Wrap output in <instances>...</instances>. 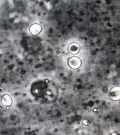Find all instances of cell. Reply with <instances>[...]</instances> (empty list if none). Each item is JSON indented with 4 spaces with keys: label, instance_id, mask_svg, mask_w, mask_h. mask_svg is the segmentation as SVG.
Here are the masks:
<instances>
[{
    "label": "cell",
    "instance_id": "6da1fadb",
    "mask_svg": "<svg viewBox=\"0 0 120 135\" xmlns=\"http://www.w3.org/2000/svg\"><path fill=\"white\" fill-rule=\"evenodd\" d=\"M68 63L70 68L76 69L80 67L82 62L80 59L78 57L73 56L68 59Z\"/></svg>",
    "mask_w": 120,
    "mask_h": 135
},
{
    "label": "cell",
    "instance_id": "7a4b0ae2",
    "mask_svg": "<svg viewBox=\"0 0 120 135\" xmlns=\"http://www.w3.org/2000/svg\"><path fill=\"white\" fill-rule=\"evenodd\" d=\"M80 46L79 44L76 42H72L70 43L68 46V50L69 52L75 55L78 53L80 51Z\"/></svg>",
    "mask_w": 120,
    "mask_h": 135
},
{
    "label": "cell",
    "instance_id": "3957f363",
    "mask_svg": "<svg viewBox=\"0 0 120 135\" xmlns=\"http://www.w3.org/2000/svg\"><path fill=\"white\" fill-rule=\"evenodd\" d=\"M109 97L113 100H118L120 98V88L119 87L113 88L109 92Z\"/></svg>",
    "mask_w": 120,
    "mask_h": 135
},
{
    "label": "cell",
    "instance_id": "277c9868",
    "mask_svg": "<svg viewBox=\"0 0 120 135\" xmlns=\"http://www.w3.org/2000/svg\"><path fill=\"white\" fill-rule=\"evenodd\" d=\"M41 26L40 24L35 23L30 26L29 30L31 34L33 35H37L42 31Z\"/></svg>",
    "mask_w": 120,
    "mask_h": 135
}]
</instances>
